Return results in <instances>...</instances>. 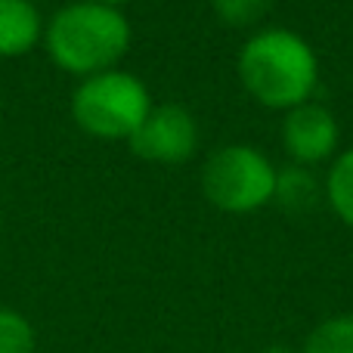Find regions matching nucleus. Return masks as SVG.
<instances>
[{"mask_svg": "<svg viewBox=\"0 0 353 353\" xmlns=\"http://www.w3.org/2000/svg\"><path fill=\"white\" fill-rule=\"evenodd\" d=\"M128 146L134 155H140L143 161H152V165H180V161L192 159L195 146H199V124H195L192 112L176 103L152 105V112L134 130Z\"/></svg>", "mask_w": 353, "mask_h": 353, "instance_id": "nucleus-5", "label": "nucleus"}, {"mask_svg": "<svg viewBox=\"0 0 353 353\" xmlns=\"http://www.w3.org/2000/svg\"><path fill=\"white\" fill-rule=\"evenodd\" d=\"M325 195L323 183L316 180V174L304 165H288L276 174V192L273 201L292 217H301V214H310L313 208L319 205V199Z\"/></svg>", "mask_w": 353, "mask_h": 353, "instance_id": "nucleus-8", "label": "nucleus"}, {"mask_svg": "<svg viewBox=\"0 0 353 353\" xmlns=\"http://www.w3.org/2000/svg\"><path fill=\"white\" fill-rule=\"evenodd\" d=\"M279 168L248 143H226L201 168V192L226 214H251L270 205Z\"/></svg>", "mask_w": 353, "mask_h": 353, "instance_id": "nucleus-4", "label": "nucleus"}, {"mask_svg": "<svg viewBox=\"0 0 353 353\" xmlns=\"http://www.w3.org/2000/svg\"><path fill=\"white\" fill-rule=\"evenodd\" d=\"M211 6L226 25L245 28V25H254L257 19L267 16L273 0H211Z\"/></svg>", "mask_w": 353, "mask_h": 353, "instance_id": "nucleus-12", "label": "nucleus"}, {"mask_svg": "<svg viewBox=\"0 0 353 353\" xmlns=\"http://www.w3.org/2000/svg\"><path fill=\"white\" fill-rule=\"evenodd\" d=\"M43 41V19L31 0H0V56H25Z\"/></svg>", "mask_w": 353, "mask_h": 353, "instance_id": "nucleus-7", "label": "nucleus"}, {"mask_svg": "<svg viewBox=\"0 0 353 353\" xmlns=\"http://www.w3.org/2000/svg\"><path fill=\"white\" fill-rule=\"evenodd\" d=\"M239 81L261 105L288 112L313 99L319 87V56L313 43L292 28H257L239 50Z\"/></svg>", "mask_w": 353, "mask_h": 353, "instance_id": "nucleus-1", "label": "nucleus"}, {"mask_svg": "<svg viewBox=\"0 0 353 353\" xmlns=\"http://www.w3.org/2000/svg\"><path fill=\"white\" fill-rule=\"evenodd\" d=\"M152 112L149 87L124 68L90 74L72 93V118L97 140H130Z\"/></svg>", "mask_w": 353, "mask_h": 353, "instance_id": "nucleus-3", "label": "nucleus"}, {"mask_svg": "<svg viewBox=\"0 0 353 353\" xmlns=\"http://www.w3.org/2000/svg\"><path fill=\"white\" fill-rule=\"evenodd\" d=\"M134 28L121 6L97 3V0H74L50 16L43 25V47L50 59L81 81L90 74L118 68L128 56Z\"/></svg>", "mask_w": 353, "mask_h": 353, "instance_id": "nucleus-2", "label": "nucleus"}, {"mask_svg": "<svg viewBox=\"0 0 353 353\" xmlns=\"http://www.w3.org/2000/svg\"><path fill=\"white\" fill-rule=\"evenodd\" d=\"M263 353H294V350H288V347H267Z\"/></svg>", "mask_w": 353, "mask_h": 353, "instance_id": "nucleus-13", "label": "nucleus"}, {"mask_svg": "<svg viewBox=\"0 0 353 353\" xmlns=\"http://www.w3.org/2000/svg\"><path fill=\"white\" fill-rule=\"evenodd\" d=\"M97 3H109V6H121V3H128V0H97Z\"/></svg>", "mask_w": 353, "mask_h": 353, "instance_id": "nucleus-14", "label": "nucleus"}, {"mask_svg": "<svg viewBox=\"0 0 353 353\" xmlns=\"http://www.w3.org/2000/svg\"><path fill=\"white\" fill-rule=\"evenodd\" d=\"M301 353H353V313H338L316 323Z\"/></svg>", "mask_w": 353, "mask_h": 353, "instance_id": "nucleus-10", "label": "nucleus"}, {"mask_svg": "<svg viewBox=\"0 0 353 353\" xmlns=\"http://www.w3.org/2000/svg\"><path fill=\"white\" fill-rule=\"evenodd\" d=\"M323 189H325V201L332 205V211L347 226H353V146L332 159V168L325 174Z\"/></svg>", "mask_w": 353, "mask_h": 353, "instance_id": "nucleus-9", "label": "nucleus"}, {"mask_svg": "<svg viewBox=\"0 0 353 353\" xmlns=\"http://www.w3.org/2000/svg\"><path fill=\"white\" fill-rule=\"evenodd\" d=\"M282 146L292 155V165L313 168L319 161H329L338 152V140H341V128L338 118L329 105L307 99V103L294 105L282 118Z\"/></svg>", "mask_w": 353, "mask_h": 353, "instance_id": "nucleus-6", "label": "nucleus"}, {"mask_svg": "<svg viewBox=\"0 0 353 353\" xmlns=\"http://www.w3.org/2000/svg\"><path fill=\"white\" fill-rule=\"evenodd\" d=\"M0 353H34V329L10 307H0Z\"/></svg>", "mask_w": 353, "mask_h": 353, "instance_id": "nucleus-11", "label": "nucleus"}]
</instances>
